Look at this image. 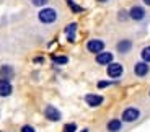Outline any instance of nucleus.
I'll return each mask as SVG.
<instances>
[{"mask_svg": "<svg viewBox=\"0 0 150 132\" xmlns=\"http://www.w3.org/2000/svg\"><path fill=\"white\" fill-rule=\"evenodd\" d=\"M38 20L44 25H52L57 20V10L56 8H42L38 13Z\"/></svg>", "mask_w": 150, "mask_h": 132, "instance_id": "1", "label": "nucleus"}, {"mask_svg": "<svg viewBox=\"0 0 150 132\" xmlns=\"http://www.w3.org/2000/svg\"><path fill=\"white\" fill-rule=\"evenodd\" d=\"M139 117H140V111L137 109V108H134V106H129V108H126V109L122 111L121 121L122 122H135Z\"/></svg>", "mask_w": 150, "mask_h": 132, "instance_id": "2", "label": "nucleus"}, {"mask_svg": "<svg viewBox=\"0 0 150 132\" xmlns=\"http://www.w3.org/2000/svg\"><path fill=\"white\" fill-rule=\"evenodd\" d=\"M106 73H108V77H111V78H119L124 73L122 64H119V62H111V64L106 67Z\"/></svg>", "mask_w": 150, "mask_h": 132, "instance_id": "3", "label": "nucleus"}, {"mask_svg": "<svg viewBox=\"0 0 150 132\" xmlns=\"http://www.w3.org/2000/svg\"><path fill=\"white\" fill-rule=\"evenodd\" d=\"M44 117L47 119V121L57 122V121H60V117H62V114H60V111L57 109L56 106L47 104V106H46V109H44Z\"/></svg>", "mask_w": 150, "mask_h": 132, "instance_id": "4", "label": "nucleus"}, {"mask_svg": "<svg viewBox=\"0 0 150 132\" xmlns=\"http://www.w3.org/2000/svg\"><path fill=\"white\" fill-rule=\"evenodd\" d=\"M86 51L91 54H100L105 51V41L101 39H90L86 42Z\"/></svg>", "mask_w": 150, "mask_h": 132, "instance_id": "5", "label": "nucleus"}, {"mask_svg": "<svg viewBox=\"0 0 150 132\" xmlns=\"http://www.w3.org/2000/svg\"><path fill=\"white\" fill-rule=\"evenodd\" d=\"M129 18L134 20V21H140V20L145 18V10H144V7H140V5H134V7L129 10Z\"/></svg>", "mask_w": 150, "mask_h": 132, "instance_id": "6", "label": "nucleus"}, {"mask_svg": "<svg viewBox=\"0 0 150 132\" xmlns=\"http://www.w3.org/2000/svg\"><path fill=\"white\" fill-rule=\"evenodd\" d=\"M103 101H105V98H103L101 95H95V93H90L85 96V103L88 106H91V108H98V106H101Z\"/></svg>", "mask_w": 150, "mask_h": 132, "instance_id": "7", "label": "nucleus"}, {"mask_svg": "<svg viewBox=\"0 0 150 132\" xmlns=\"http://www.w3.org/2000/svg\"><path fill=\"white\" fill-rule=\"evenodd\" d=\"M149 72H150V67H149V64H147V62H137V64L134 65V73L137 77H140V78H142V77H147L149 75Z\"/></svg>", "mask_w": 150, "mask_h": 132, "instance_id": "8", "label": "nucleus"}, {"mask_svg": "<svg viewBox=\"0 0 150 132\" xmlns=\"http://www.w3.org/2000/svg\"><path fill=\"white\" fill-rule=\"evenodd\" d=\"M13 77H15V70H13L11 65L5 64V65L0 67V78H2V80H8V82H10Z\"/></svg>", "mask_w": 150, "mask_h": 132, "instance_id": "9", "label": "nucleus"}, {"mask_svg": "<svg viewBox=\"0 0 150 132\" xmlns=\"http://www.w3.org/2000/svg\"><path fill=\"white\" fill-rule=\"evenodd\" d=\"M116 49H117V52H119V54H127V52H131V49H132V41H131V39H121V41L116 44Z\"/></svg>", "mask_w": 150, "mask_h": 132, "instance_id": "10", "label": "nucleus"}, {"mask_svg": "<svg viewBox=\"0 0 150 132\" xmlns=\"http://www.w3.org/2000/svg\"><path fill=\"white\" fill-rule=\"evenodd\" d=\"M112 62V52H100L96 54V64L100 65H109Z\"/></svg>", "mask_w": 150, "mask_h": 132, "instance_id": "11", "label": "nucleus"}, {"mask_svg": "<svg viewBox=\"0 0 150 132\" xmlns=\"http://www.w3.org/2000/svg\"><path fill=\"white\" fill-rule=\"evenodd\" d=\"M122 129V121L114 117V119H109L108 124H106V131L108 132H119Z\"/></svg>", "mask_w": 150, "mask_h": 132, "instance_id": "12", "label": "nucleus"}, {"mask_svg": "<svg viewBox=\"0 0 150 132\" xmlns=\"http://www.w3.org/2000/svg\"><path fill=\"white\" fill-rule=\"evenodd\" d=\"M11 91H13V87L8 80H2L0 78V96H10Z\"/></svg>", "mask_w": 150, "mask_h": 132, "instance_id": "13", "label": "nucleus"}, {"mask_svg": "<svg viewBox=\"0 0 150 132\" xmlns=\"http://www.w3.org/2000/svg\"><path fill=\"white\" fill-rule=\"evenodd\" d=\"M65 36H67V41L69 42H75V33H77V23H70L67 25L64 30Z\"/></svg>", "mask_w": 150, "mask_h": 132, "instance_id": "14", "label": "nucleus"}, {"mask_svg": "<svg viewBox=\"0 0 150 132\" xmlns=\"http://www.w3.org/2000/svg\"><path fill=\"white\" fill-rule=\"evenodd\" d=\"M52 62L56 65H65L69 62V57L67 56H52Z\"/></svg>", "mask_w": 150, "mask_h": 132, "instance_id": "15", "label": "nucleus"}, {"mask_svg": "<svg viewBox=\"0 0 150 132\" xmlns=\"http://www.w3.org/2000/svg\"><path fill=\"white\" fill-rule=\"evenodd\" d=\"M140 57H142L144 62L150 64V46H145V47H144L142 52H140Z\"/></svg>", "mask_w": 150, "mask_h": 132, "instance_id": "16", "label": "nucleus"}, {"mask_svg": "<svg viewBox=\"0 0 150 132\" xmlns=\"http://www.w3.org/2000/svg\"><path fill=\"white\" fill-rule=\"evenodd\" d=\"M67 5L70 7V10L74 11V13H82V11H83V7L77 5V4L74 2V0H67Z\"/></svg>", "mask_w": 150, "mask_h": 132, "instance_id": "17", "label": "nucleus"}, {"mask_svg": "<svg viewBox=\"0 0 150 132\" xmlns=\"http://www.w3.org/2000/svg\"><path fill=\"white\" fill-rule=\"evenodd\" d=\"M77 131V124L75 122H69V124L64 126V132H75Z\"/></svg>", "mask_w": 150, "mask_h": 132, "instance_id": "18", "label": "nucleus"}, {"mask_svg": "<svg viewBox=\"0 0 150 132\" xmlns=\"http://www.w3.org/2000/svg\"><path fill=\"white\" fill-rule=\"evenodd\" d=\"M47 2H49V0H31V4H33L34 7H44Z\"/></svg>", "mask_w": 150, "mask_h": 132, "instance_id": "19", "label": "nucleus"}, {"mask_svg": "<svg viewBox=\"0 0 150 132\" xmlns=\"http://www.w3.org/2000/svg\"><path fill=\"white\" fill-rule=\"evenodd\" d=\"M117 18H119L121 21H124V20H127V18H129V11L121 10V11H119V15H117Z\"/></svg>", "mask_w": 150, "mask_h": 132, "instance_id": "20", "label": "nucleus"}, {"mask_svg": "<svg viewBox=\"0 0 150 132\" xmlns=\"http://www.w3.org/2000/svg\"><path fill=\"white\" fill-rule=\"evenodd\" d=\"M21 132H36V131H34L33 126H23V127H21Z\"/></svg>", "mask_w": 150, "mask_h": 132, "instance_id": "21", "label": "nucleus"}, {"mask_svg": "<svg viewBox=\"0 0 150 132\" xmlns=\"http://www.w3.org/2000/svg\"><path fill=\"white\" fill-rule=\"evenodd\" d=\"M111 85V82H98V88H106Z\"/></svg>", "mask_w": 150, "mask_h": 132, "instance_id": "22", "label": "nucleus"}, {"mask_svg": "<svg viewBox=\"0 0 150 132\" xmlns=\"http://www.w3.org/2000/svg\"><path fill=\"white\" fill-rule=\"evenodd\" d=\"M34 62H36V64H42V62H44V59H42V57H36V59H34Z\"/></svg>", "mask_w": 150, "mask_h": 132, "instance_id": "23", "label": "nucleus"}, {"mask_svg": "<svg viewBox=\"0 0 150 132\" xmlns=\"http://www.w3.org/2000/svg\"><path fill=\"white\" fill-rule=\"evenodd\" d=\"M144 4H145V5H149V7H150V0H144Z\"/></svg>", "mask_w": 150, "mask_h": 132, "instance_id": "24", "label": "nucleus"}, {"mask_svg": "<svg viewBox=\"0 0 150 132\" xmlns=\"http://www.w3.org/2000/svg\"><path fill=\"white\" fill-rule=\"evenodd\" d=\"M80 132H88V129H83V131H80Z\"/></svg>", "mask_w": 150, "mask_h": 132, "instance_id": "25", "label": "nucleus"}, {"mask_svg": "<svg viewBox=\"0 0 150 132\" xmlns=\"http://www.w3.org/2000/svg\"><path fill=\"white\" fill-rule=\"evenodd\" d=\"M98 2H106V0H98Z\"/></svg>", "mask_w": 150, "mask_h": 132, "instance_id": "26", "label": "nucleus"}, {"mask_svg": "<svg viewBox=\"0 0 150 132\" xmlns=\"http://www.w3.org/2000/svg\"><path fill=\"white\" fill-rule=\"evenodd\" d=\"M149 93H150V91H149Z\"/></svg>", "mask_w": 150, "mask_h": 132, "instance_id": "27", "label": "nucleus"}]
</instances>
